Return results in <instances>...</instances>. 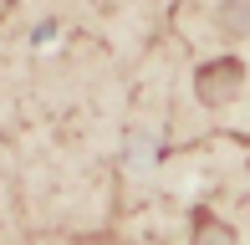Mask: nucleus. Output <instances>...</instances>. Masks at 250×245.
Segmentation results:
<instances>
[{"instance_id": "1", "label": "nucleus", "mask_w": 250, "mask_h": 245, "mask_svg": "<svg viewBox=\"0 0 250 245\" xmlns=\"http://www.w3.org/2000/svg\"><path fill=\"white\" fill-rule=\"evenodd\" d=\"M235 82H240V66H235V61H220V66H204V72H199V92L204 97L235 92Z\"/></svg>"}]
</instances>
